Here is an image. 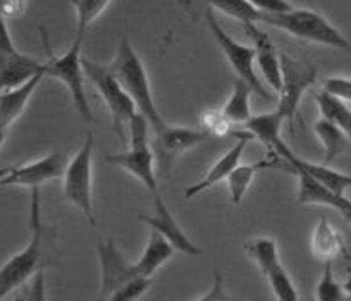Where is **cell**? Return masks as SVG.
<instances>
[{
	"label": "cell",
	"instance_id": "obj_1",
	"mask_svg": "<svg viewBox=\"0 0 351 301\" xmlns=\"http://www.w3.org/2000/svg\"><path fill=\"white\" fill-rule=\"evenodd\" d=\"M53 230L42 222L40 215V187L31 188V239L29 245L12 256L0 267V298L8 296L12 290L32 278L38 271H44L53 262L47 252V243L51 241Z\"/></svg>",
	"mask_w": 351,
	"mask_h": 301
},
{
	"label": "cell",
	"instance_id": "obj_2",
	"mask_svg": "<svg viewBox=\"0 0 351 301\" xmlns=\"http://www.w3.org/2000/svg\"><path fill=\"white\" fill-rule=\"evenodd\" d=\"M110 70L119 79L123 89L127 90V94L132 98V102L136 104L138 113H142L145 120L149 122L153 132H157L165 127L167 120L160 117L159 109H157L144 62L125 36L117 44V51H115L114 60L110 64Z\"/></svg>",
	"mask_w": 351,
	"mask_h": 301
},
{
	"label": "cell",
	"instance_id": "obj_3",
	"mask_svg": "<svg viewBox=\"0 0 351 301\" xmlns=\"http://www.w3.org/2000/svg\"><path fill=\"white\" fill-rule=\"evenodd\" d=\"M257 25L282 29L302 42H312V44L327 45V47L351 53L350 40L343 36L327 17H323L315 10L291 8L289 12H280V14H261Z\"/></svg>",
	"mask_w": 351,
	"mask_h": 301
},
{
	"label": "cell",
	"instance_id": "obj_4",
	"mask_svg": "<svg viewBox=\"0 0 351 301\" xmlns=\"http://www.w3.org/2000/svg\"><path fill=\"white\" fill-rule=\"evenodd\" d=\"M40 36L44 42L47 53L46 62V75L53 77L69 89L72 104L76 107V112L82 115L85 122H95V115L91 112V105L85 94V72H84V55H82V42L84 38L76 36L74 44L70 45V49L62 53V55H55L49 40H47L46 30L40 29Z\"/></svg>",
	"mask_w": 351,
	"mask_h": 301
},
{
	"label": "cell",
	"instance_id": "obj_5",
	"mask_svg": "<svg viewBox=\"0 0 351 301\" xmlns=\"http://www.w3.org/2000/svg\"><path fill=\"white\" fill-rule=\"evenodd\" d=\"M147 128L149 122L145 120L142 113H136L129 122L130 130V149L115 155H108L106 160L110 164L121 168L132 177H136L149 194L159 192V175L155 168V157H153L152 143L147 140Z\"/></svg>",
	"mask_w": 351,
	"mask_h": 301
},
{
	"label": "cell",
	"instance_id": "obj_6",
	"mask_svg": "<svg viewBox=\"0 0 351 301\" xmlns=\"http://www.w3.org/2000/svg\"><path fill=\"white\" fill-rule=\"evenodd\" d=\"M93 147L95 134L87 132L84 145L76 155L69 160L66 170L62 173V192L64 200L82 211L91 226L97 224L95 211H93Z\"/></svg>",
	"mask_w": 351,
	"mask_h": 301
},
{
	"label": "cell",
	"instance_id": "obj_7",
	"mask_svg": "<svg viewBox=\"0 0 351 301\" xmlns=\"http://www.w3.org/2000/svg\"><path fill=\"white\" fill-rule=\"evenodd\" d=\"M280 72H282V87L278 112L282 113L283 120L289 122L291 134H295V120L298 119V105L302 102L306 90L312 89L317 83V68L310 60L295 59L285 53H280Z\"/></svg>",
	"mask_w": 351,
	"mask_h": 301
},
{
	"label": "cell",
	"instance_id": "obj_8",
	"mask_svg": "<svg viewBox=\"0 0 351 301\" xmlns=\"http://www.w3.org/2000/svg\"><path fill=\"white\" fill-rule=\"evenodd\" d=\"M84 72L85 77L91 79L95 89L99 90V94L104 100V104H106L110 117H112V122H114L115 135L125 143V130H123V127L129 125L130 119L138 113L136 104L127 94V90L123 89V85L115 77L114 72L110 70V66H104V64H99V62L84 57Z\"/></svg>",
	"mask_w": 351,
	"mask_h": 301
},
{
	"label": "cell",
	"instance_id": "obj_9",
	"mask_svg": "<svg viewBox=\"0 0 351 301\" xmlns=\"http://www.w3.org/2000/svg\"><path fill=\"white\" fill-rule=\"evenodd\" d=\"M204 19H206V25L210 32H212V36L217 42V45L221 47V51L225 53V57L229 60L230 68L234 70V74L240 77V79H244L252 90L257 94V96L265 98L268 102H272L274 100V94L270 92V90L263 85V81L259 79V75L255 72V49H253V45H244L237 42L234 38L229 36L225 30H223L221 23L217 21V17L214 15V10L208 6L206 12H204Z\"/></svg>",
	"mask_w": 351,
	"mask_h": 301
},
{
	"label": "cell",
	"instance_id": "obj_10",
	"mask_svg": "<svg viewBox=\"0 0 351 301\" xmlns=\"http://www.w3.org/2000/svg\"><path fill=\"white\" fill-rule=\"evenodd\" d=\"M153 134L155 135H153V140L149 143H152L155 168H157L159 177H168L172 168H174L176 160L182 157L185 150L197 147V145L204 143L210 138L206 130L172 127L168 122Z\"/></svg>",
	"mask_w": 351,
	"mask_h": 301
},
{
	"label": "cell",
	"instance_id": "obj_11",
	"mask_svg": "<svg viewBox=\"0 0 351 301\" xmlns=\"http://www.w3.org/2000/svg\"><path fill=\"white\" fill-rule=\"evenodd\" d=\"M66 164H69L66 155L62 150H53L29 164L12 166V170L0 181V187H42L49 181L62 179Z\"/></svg>",
	"mask_w": 351,
	"mask_h": 301
},
{
	"label": "cell",
	"instance_id": "obj_12",
	"mask_svg": "<svg viewBox=\"0 0 351 301\" xmlns=\"http://www.w3.org/2000/svg\"><path fill=\"white\" fill-rule=\"evenodd\" d=\"M97 254L100 263V300H110L115 290H119L130 278L138 275L136 263L129 262L117 248L114 239H104L97 245Z\"/></svg>",
	"mask_w": 351,
	"mask_h": 301
},
{
	"label": "cell",
	"instance_id": "obj_13",
	"mask_svg": "<svg viewBox=\"0 0 351 301\" xmlns=\"http://www.w3.org/2000/svg\"><path fill=\"white\" fill-rule=\"evenodd\" d=\"M152 202L153 209H155V215H153V217H145V215H142L140 220L145 222L149 228H153V230H157V232L162 233L178 252H182V254L185 256L202 254V248L197 247V245L187 237V233L182 230V226L176 220V217L172 215V211H170V207L167 205V202L162 200L160 192L152 196Z\"/></svg>",
	"mask_w": 351,
	"mask_h": 301
},
{
	"label": "cell",
	"instance_id": "obj_14",
	"mask_svg": "<svg viewBox=\"0 0 351 301\" xmlns=\"http://www.w3.org/2000/svg\"><path fill=\"white\" fill-rule=\"evenodd\" d=\"M245 36L252 40L255 49V62L259 66L265 81L274 92H280L282 87V72H280V51L276 49L272 38L268 36L267 30H261L257 23H244Z\"/></svg>",
	"mask_w": 351,
	"mask_h": 301
},
{
	"label": "cell",
	"instance_id": "obj_15",
	"mask_svg": "<svg viewBox=\"0 0 351 301\" xmlns=\"http://www.w3.org/2000/svg\"><path fill=\"white\" fill-rule=\"evenodd\" d=\"M293 173H297L298 177L297 203L300 205H325L330 209L340 211V215L351 224V200L348 196L338 194L325 185H321L319 181L313 179L310 173H306L300 168H293Z\"/></svg>",
	"mask_w": 351,
	"mask_h": 301
},
{
	"label": "cell",
	"instance_id": "obj_16",
	"mask_svg": "<svg viewBox=\"0 0 351 301\" xmlns=\"http://www.w3.org/2000/svg\"><path fill=\"white\" fill-rule=\"evenodd\" d=\"M234 138H237V143H234L221 158L215 160V164L212 166V170H210L202 179L197 181L195 185L185 188V198H187V200H191V198H195V196L200 194V192H204L208 188L219 185L221 181L229 179V175L232 173V170L240 164V160L244 157L245 145L253 140V135L250 134V132H237Z\"/></svg>",
	"mask_w": 351,
	"mask_h": 301
},
{
	"label": "cell",
	"instance_id": "obj_17",
	"mask_svg": "<svg viewBox=\"0 0 351 301\" xmlns=\"http://www.w3.org/2000/svg\"><path fill=\"white\" fill-rule=\"evenodd\" d=\"M263 170H285V172H293L291 164L282 158L274 150H268L267 158H261L257 162H252V164H238L232 173L227 179V185H229L230 192V202L234 205H240L242 200H244L245 192L250 190L252 183L257 177V173L263 172Z\"/></svg>",
	"mask_w": 351,
	"mask_h": 301
},
{
	"label": "cell",
	"instance_id": "obj_18",
	"mask_svg": "<svg viewBox=\"0 0 351 301\" xmlns=\"http://www.w3.org/2000/svg\"><path fill=\"white\" fill-rule=\"evenodd\" d=\"M44 66L46 62L32 59L16 47L14 51L0 57V90L16 89L19 85H23L38 72H42Z\"/></svg>",
	"mask_w": 351,
	"mask_h": 301
},
{
	"label": "cell",
	"instance_id": "obj_19",
	"mask_svg": "<svg viewBox=\"0 0 351 301\" xmlns=\"http://www.w3.org/2000/svg\"><path fill=\"white\" fill-rule=\"evenodd\" d=\"M46 77V66L42 72L31 77L29 81L19 85L16 89L0 90V125L4 128H12V125L16 122L23 112L27 109V105L31 102L34 90L38 89L42 79Z\"/></svg>",
	"mask_w": 351,
	"mask_h": 301
},
{
	"label": "cell",
	"instance_id": "obj_20",
	"mask_svg": "<svg viewBox=\"0 0 351 301\" xmlns=\"http://www.w3.org/2000/svg\"><path fill=\"white\" fill-rule=\"evenodd\" d=\"M282 158H285L291 164V168H300L306 173H310L313 179L319 181L321 185H325L330 190H335L338 194H346V190L351 188V175L342 172H336L330 166L327 164H312V162H306L302 158H298L287 145H282L280 149L276 150Z\"/></svg>",
	"mask_w": 351,
	"mask_h": 301
},
{
	"label": "cell",
	"instance_id": "obj_21",
	"mask_svg": "<svg viewBox=\"0 0 351 301\" xmlns=\"http://www.w3.org/2000/svg\"><path fill=\"white\" fill-rule=\"evenodd\" d=\"M282 113L274 112L261 113V115H252L244 122V130L253 135V140H259L268 150H278L285 142L282 140Z\"/></svg>",
	"mask_w": 351,
	"mask_h": 301
},
{
	"label": "cell",
	"instance_id": "obj_22",
	"mask_svg": "<svg viewBox=\"0 0 351 301\" xmlns=\"http://www.w3.org/2000/svg\"><path fill=\"white\" fill-rule=\"evenodd\" d=\"M310 248H312L313 256L317 260H323V262H332L340 252L348 256L342 233L330 224V220L327 217H321L315 228H313Z\"/></svg>",
	"mask_w": 351,
	"mask_h": 301
},
{
	"label": "cell",
	"instance_id": "obj_23",
	"mask_svg": "<svg viewBox=\"0 0 351 301\" xmlns=\"http://www.w3.org/2000/svg\"><path fill=\"white\" fill-rule=\"evenodd\" d=\"M174 252L176 248L170 245V241H168L162 233L152 228L149 241H147V245H145L144 252H142L140 258L134 262L136 263L138 275L152 278L153 275H155V271L159 270V267H162V265L172 258Z\"/></svg>",
	"mask_w": 351,
	"mask_h": 301
},
{
	"label": "cell",
	"instance_id": "obj_24",
	"mask_svg": "<svg viewBox=\"0 0 351 301\" xmlns=\"http://www.w3.org/2000/svg\"><path fill=\"white\" fill-rule=\"evenodd\" d=\"M313 130H315V135L319 138V142L323 143V149H325L323 164H332L336 158L342 157L343 153L348 150V147L351 145L350 140L342 134V130L336 127L332 120L325 119V117H321L319 120H315Z\"/></svg>",
	"mask_w": 351,
	"mask_h": 301
},
{
	"label": "cell",
	"instance_id": "obj_25",
	"mask_svg": "<svg viewBox=\"0 0 351 301\" xmlns=\"http://www.w3.org/2000/svg\"><path fill=\"white\" fill-rule=\"evenodd\" d=\"M244 252L252 262L257 263V267L263 273V277L268 271L274 270L280 262V250L274 237H255L244 243Z\"/></svg>",
	"mask_w": 351,
	"mask_h": 301
},
{
	"label": "cell",
	"instance_id": "obj_26",
	"mask_svg": "<svg viewBox=\"0 0 351 301\" xmlns=\"http://www.w3.org/2000/svg\"><path fill=\"white\" fill-rule=\"evenodd\" d=\"M315 102L319 105L321 117L332 120L336 127L342 130V134L350 140L351 143V107L342 100L330 96L328 92L321 90V92H315L313 94Z\"/></svg>",
	"mask_w": 351,
	"mask_h": 301
},
{
	"label": "cell",
	"instance_id": "obj_27",
	"mask_svg": "<svg viewBox=\"0 0 351 301\" xmlns=\"http://www.w3.org/2000/svg\"><path fill=\"white\" fill-rule=\"evenodd\" d=\"M252 87L238 77L232 85L229 100L223 105V115L232 122V125H244L245 120L252 117V105H250V96H252Z\"/></svg>",
	"mask_w": 351,
	"mask_h": 301
},
{
	"label": "cell",
	"instance_id": "obj_28",
	"mask_svg": "<svg viewBox=\"0 0 351 301\" xmlns=\"http://www.w3.org/2000/svg\"><path fill=\"white\" fill-rule=\"evenodd\" d=\"M210 8L221 12L227 17L237 19L242 25L244 23H259L261 12L255 10L247 0H210Z\"/></svg>",
	"mask_w": 351,
	"mask_h": 301
},
{
	"label": "cell",
	"instance_id": "obj_29",
	"mask_svg": "<svg viewBox=\"0 0 351 301\" xmlns=\"http://www.w3.org/2000/svg\"><path fill=\"white\" fill-rule=\"evenodd\" d=\"M112 0H70V4L76 10L77 17V36L84 38L87 27L99 19Z\"/></svg>",
	"mask_w": 351,
	"mask_h": 301
},
{
	"label": "cell",
	"instance_id": "obj_30",
	"mask_svg": "<svg viewBox=\"0 0 351 301\" xmlns=\"http://www.w3.org/2000/svg\"><path fill=\"white\" fill-rule=\"evenodd\" d=\"M265 278L268 280V285L272 288V292L278 300L282 301H297L298 300V292L293 280H291L289 273L285 271L282 263H278L274 270H270L265 275Z\"/></svg>",
	"mask_w": 351,
	"mask_h": 301
},
{
	"label": "cell",
	"instance_id": "obj_31",
	"mask_svg": "<svg viewBox=\"0 0 351 301\" xmlns=\"http://www.w3.org/2000/svg\"><path fill=\"white\" fill-rule=\"evenodd\" d=\"M315 298L319 301H340L346 298L343 286L336 280L335 273H332V262H325V270L317 283Z\"/></svg>",
	"mask_w": 351,
	"mask_h": 301
},
{
	"label": "cell",
	"instance_id": "obj_32",
	"mask_svg": "<svg viewBox=\"0 0 351 301\" xmlns=\"http://www.w3.org/2000/svg\"><path fill=\"white\" fill-rule=\"evenodd\" d=\"M149 286H152V278L149 277L130 278L129 283H125L119 290H115V292L112 293V298H110V300H115V301L138 300V298H142V296H144L145 290H147Z\"/></svg>",
	"mask_w": 351,
	"mask_h": 301
},
{
	"label": "cell",
	"instance_id": "obj_33",
	"mask_svg": "<svg viewBox=\"0 0 351 301\" xmlns=\"http://www.w3.org/2000/svg\"><path fill=\"white\" fill-rule=\"evenodd\" d=\"M202 125H204V130H206L210 135H225L230 132V127H232V122H230L223 112H206L202 113Z\"/></svg>",
	"mask_w": 351,
	"mask_h": 301
},
{
	"label": "cell",
	"instance_id": "obj_34",
	"mask_svg": "<svg viewBox=\"0 0 351 301\" xmlns=\"http://www.w3.org/2000/svg\"><path fill=\"white\" fill-rule=\"evenodd\" d=\"M323 90L330 96L351 104V79L350 77H327L323 81Z\"/></svg>",
	"mask_w": 351,
	"mask_h": 301
},
{
	"label": "cell",
	"instance_id": "obj_35",
	"mask_svg": "<svg viewBox=\"0 0 351 301\" xmlns=\"http://www.w3.org/2000/svg\"><path fill=\"white\" fill-rule=\"evenodd\" d=\"M255 10L261 14H280V12H289L293 4L289 0H247Z\"/></svg>",
	"mask_w": 351,
	"mask_h": 301
},
{
	"label": "cell",
	"instance_id": "obj_36",
	"mask_svg": "<svg viewBox=\"0 0 351 301\" xmlns=\"http://www.w3.org/2000/svg\"><path fill=\"white\" fill-rule=\"evenodd\" d=\"M14 49H16V45H14V40L10 34L8 23H6V19H0V57L14 51Z\"/></svg>",
	"mask_w": 351,
	"mask_h": 301
},
{
	"label": "cell",
	"instance_id": "obj_37",
	"mask_svg": "<svg viewBox=\"0 0 351 301\" xmlns=\"http://www.w3.org/2000/svg\"><path fill=\"white\" fill-rule=\"evenodd\" d=\"M25 6V0H0V19H6L8 15H16Z\"/></svg>",
	"mask_w": 351,
	"mask_h": 301
},
{
	"label": "cell",
	"instance_id": "obj_38",
	"mask_svg": "<svg viewBox=\"0 0 351 301\" xmlns=\"http://www.w3.org/2000/svg\"><path fill=\"white\" fill-rule=\"evenodd\" d=\"M223 277H219V273H215V283L214 288H212V292L206 293V296H202V300H223V298H227L225 293H223Z\"/></svg>",
	"mask_w": 351,
	"mask_h": 301
},
{
	"label": "cell",
	"instance_id": "obj_39",
	"mask_svg": "<svg viewBox=\"0 0 351 301\" xmlns=\"http://www.w3.org/2000/svg\"><path fill=\"white\" fill-rule=\"evenodd\" d=\"M6 135H8V128H4L2 125H0V147H2L4 142H6Z\"/></svg>",
	"mask_w": 351,
	"mask_h": 301
},
{
	"label": "cell",
	"instance_id": "obj_40",
	"mask_svg": "<svg viewBox=\"0 0 351 301\" xmlns=\"http://www.w3.org/2000/svg\"><path fill=\"white\" fill-rule=\"evenodd\" d=\"M343 290H346V292H348V296L351 298V277H348V280L343 283Z\"/></svg>",
	"mask_w": 351,
	"mask_h": 301
},
{
	"label": "cell",
	"instance_id": "obj_41",
	"mask_svg": "<svg viewBox=\"0 0 351 301\" xmlns=\"http://www.w3.org/2000/svg\"><path fill=\"white\" fill-rule=\"evenodd\" d=\"M10 170H12V166H2V168H0V181H2V177H4Z\"/></svg>",
	"mask_w": 351,
	"mask_h": 301
}]
</instances>
